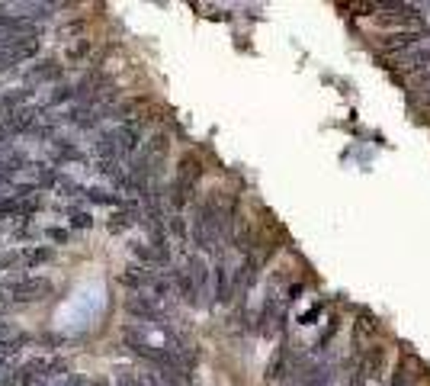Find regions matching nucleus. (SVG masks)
I'll use <instances>...</instances> for the list:
<instances>
[{
	"instance_id": "nucleus-1",
	"label": "nucleus",
	"mask_w": 430,
	"mask_h": 386,
	"mask_svg": "<svg viewBox=\"0 0 430 386\" xmlns=\"http://www.w3.org/2000/svg\"><path fill=\"white\" fill-rule=\"evenodd\" d=\"M177 280V290L180 296L190 302V306H199L202 300L209 296V283H212V267L206 264L202 254H190L187 258V267H183L180 274L174 277Z\"/></svg>"
},
{
	"instance_id": "nucleus-2",
	"label": "nucleus",
	"mask_w": 430,
	"mask_h": 386,
	"mask_svg": "<svg viewBox=\"0 0 430 386\" xmlns=\"http://www.w3.org/2000/svg\"><path fill=\"white\" fill-rule=\"evenodd\" d=\"M39 120H42V110H39V106H20V110H10V116L4 120V129H7V132H13V135L35 132Z\"/></svg>"
},
{
	"instance_id": "nucleus-3",
	"label": "nucleus",
	"mask_w": 430,
	"mask_h": 386,
	"mask_svg": "<svg viewBox=\"0 0 430 386\" xmlns=\"http://www.w3.org/2000/svg\"><path fill=\"white\" fill-rule=\"evenodd\" d=\"M7 293L16 302H33V300H45L52 293V283L49 280H16L7 287Z\"/></svg>"
},
{
	"instance_id": "nucleus-4",
	"label": "nucleus",
	"mask_w": 430,
	"mask_h": 386,
	"mask_svg": "<svg viewBox=\"0 0 430 386\" xmlns=\"http://www.w3.org/2000/svg\"><path fill=\"white\" fill-rule=\"evenodd\" d=\"M212 290H215V296H212L215 302H228L231 293H235V274H231V267L225 264V258H219L212 267Z\"/></svg>"
},
{
	"instance_id": "nucleus-5",
	"label": "nucleus",
	"mask_w": 430,
	"mask_h": 386,
	"mask_svg": "<svg viewBox=\"0 0 430 386\" xmlns=\"http://www.w3.org/2000/svg\"><path fill=\"white\" fill-rule=\"evenodd\" d=\"M392 62H395V68H402V71H424V74H427L430 71V42L402 52V55H395Z\"/></svg>"
},
{
	"instance_id": "nucleus-6",
	"label": "nucleus",
	"mask_w": 430,
	"mask_h": 386,
	"mask_svg": "<svg viewBox=\"0 0 430 386\" xmlns=\"http://www.w3.org/2000/svg\"><path fill=\"white\" fill-rule=\"evenodd\" d=\"M296 377L292 386H331V367L325 364H308V367H296Z\"/></svg>"
},
{
	"instance_id": "nucleus-7",
	"label": "nucleus",
	"mask_w": 430,
	"mask_h": 386,
	"mask_svg": "<svg viewBox=\"0 0 430 386\" xmlns=\"http://www.w3.org/2000/svg\"><path fill=\"white\" fill-rule=\"evenodd\" d=\"M257 274H260V258H257V254H248L244 264L235 271V293L238 296L248 293V290L257 283Z\"/></svg>"
},
{
	"instance_id": "nucleus-8",
	"label": "nucleus",
	"mask_w": 430,
	"mask_h": 386,
	"mask_svg": "<svg viewBox=\"0 0 430 386\" xmlns=\"http://www.w3.org/2000/svg\"><path fill=\"white\" fill-rule=\"evenodd\" d=\"M93 152L100 154V161H122V148H119L116 129H106V132H100L97 142H93Z\"/></svg>"
},
{
	"instance_id": "nucleus-9",
	"label": "nucleus",
	"mask_w": 430,
	"mask_h": 386,
	"mask_svg": "<svg viewBox=\"0 0 430 386\" xmlns=\"http://www.w3.org/2000/svg\"><path fill=\"white\" fill-rule=\"evenodd\" d=\"M125 312H129V316L145 319V322H158V319H161V306H158V302H151L148 296H139V293L125 300Z\"/></svg>"
},
{
	"instance_id": "nucleus-10",
	"label": "nucleus",
	"mask_w": 430,
	"mask_h": 386,
	"mask_svg": "<svg viewBox=\"0 0 430 386\" xmlns=\"http://www.w3.org/2000/svg\"><path fill=\"white\" fill-rule=\"evenodd\" d=\"M49 380V361H29L16 370V386H42Z\"/></svg>"
},
{
	"instance_id": "nucleus-11",
	"label": "nucleus",
	"mask_w": 430,
	"mask_h": 386,
	"mask_svg": "<svg viewBox=\"0 0 430 386\" xmlns=\"http://www.w3.org/2000/svg\"><path fill=\"white\" fill-rule=\"evenodd\" d=\"M421 364H417V358H402L395 367V373H392L389 386H417V377H421Z\"/></svg>"
},
{
	"instance_id": "nucleus-12",
	"label": "nucleus",
	"mask_w": 430,
	"mask_h": 386,
	"mask_svg": "<svg viewBox=\"0 0 430 386\" xmlns=\"http://www.w3.org/2000/svg\"><path fill=\"white\" fill-rule=\"evenodd\" d=\"M116 135H119V148H122V158H129V154L139 152V142H141V132L135 123H122V126H116Z\"/></svg>"
},
{
	"instance_id": "nucleus-13",
	"label": "nucleus",
	"mask_w": 430,
	"mask_h": 386,
	"mask_svg": "<svg viewBox=\"0 0 430 386\" xmlns=\"http://www.w3.org/2000/svg\"><path fill=\"white\" fill-rule=\"evenodd\" d=\"M199 177H202V161L196 158V154H183L180 164H177V181L193 183V187H196V181H199Z\"/></svg>"
},
{
	"instance_id": "nucleus-14",
	"label": "nucleus",
	"mask_w": 430,
	"mask_h": 386,
	"mask_svg": "<svg viewBox=\"0 0 430 386\" xmlns=\"http://www.w3.org/2000/svg\"><path fill=\"white\" fill-rule=\"evenodd\" d=\"M119 280L125 283V287H135V290H141V287H154V277H151V271H148V267H129V271H125L122 277H119Z\"/></svg>"
},
{
	"instance_id": "nucleus-15",
	"label": "nucleus",
	"mask_w": 430,
	"mask_h": 386,
	"mask_svg": "<svg viewBox=\"0 0 430 386\" xmlns=\"http://www.w3.org/2000/svg\"><path fill=\"white\" fill-rule=\"evenodd\" d=\"M190 197H193V183L174 181V187H170V203H174V210H177V212H180L183 206L190 203Z\"/></svg>"
},
{
	"instance_id": "nucleus-16",
	"label": "nucleus",
	"mask_w": 430,
	"mask_h": 386,
	"mask_svg": "<svg viewBox=\"0 0 430 386\" xmlns=\"http://www.w3.org/2000/svg\"><path fill=\"white\" fill-rule=\"evenodd\" d=\"M62 74V64L58 62H42L39 68H29V81H35V84H39V81H49V77H58Z\"/></svg>"
},
{
	"instance_id": "nucleus-17",
	"label": "nucleus",
	"mask_w": 430,
	"mask_h": 386,
	"mask_svg": "<svg viewBox=\"0 0 430 386\" xmlns=\"http://www.w3.org/2000/svg\"><path fill=\"white\" fill-rule=\"evenodd\" d=\"M376 329H379V325L373 322V316H366V312H363L360 322H356V341H366V338H373Z\"/></svg>"
},
{
	"instance_id": "nucleus-18",
	"label": "nucleus",
	"mask_w": 430,
	"mask_h": 386,
	"mask_svg": "<svg viewBox=\"0 0 430 386\" xmlns=\"http://www.w3.org/2000/svg\"><path fill=\"white\" fill-rule=\"evenodd\" d=\"M83 197L91 200V203H119L116 193H106V190H100V187H87L83 190Z\"/></svg>"
},
{
	"instance_id": "nucleus-19",
	"label": "nucleus",
	"mask_w": 430,
	"mask_h": 386,
	"mask_svg": "<svg viewBox=\"0 0 430 386\" xmlns=\"http://www.w3.org/2000/svg\"><path fill=\"white\" fill-rule=\"evenodd\" d=\"M135 225V212H116V216L110 219V232H125Z\"/></svg>"
},
{
	"instance_id": "nucleus-20",
	"label": "nucleus",
	"mask_w": 430,
	"mask_h": 386,
	"mask_svg": "<svg viewBox=\"0 0 430 386\" xmlns=\"http://www.w3.org/2000/svg\"><path fill=\"white\" fill-rule=\"evenodd\" d=\"M23 261H26L29 267H35V264H45V261H52V251H49V248H33V251H26V254H23Z\"/></svg>"
},
{
	"instance_id": "nucleus-21",
	"label": "nucleus",
	"mask_w": 430,
	"mask_h": 386,
	"mask_svg": "<svg viewBox=\"0 0 430 386\" xmlns=\"http://www.w3.org/2000/svg\"><path fill=\"white\" fill-rule=\"evenodd\" d=\"M414 91H417V97H421L424 103H430V71L414 81Z\"/></svg>"
},
{
	"instance_id": "nucleus-22",
	"label": "nucleus",
	"mask_w": 430,
	"mask_h": 386,
	"mask_svg": "<svg viewBox=\"0 0 430 386\" xmlns=\"http://www.w3.org/2000/svg\"><path fill=\"white\" fill-rule=\"evenodd\" d=\"M170 232H174L180 242H187V222H183L180 212H174V216H170Z\"/></svg>"
},
{
	"instance_id": "nucleus-23",
	"label": "nucleus",
	"mask_w": 430,
	"mask_h": 386,
	"mask_svg": "<svg viewBox=\"0 0 430 386\" xmlns=\"http://www.w3.org/2000/svg\"><path fill=\"white\" fill-rule=\"evenodd\" d=\"M71 225H74V229H91L93 225V219H91V212H71Z\"/></svg>"
},
{
	"instance_id": "nucleus-24",
	"label": "nucleus",
	"mask_w": 430,
	"mask_h": 386,
	"mask_svg": "<svg viewBox=\"0 0 430 386\" xmlns=\"http://www.w3.org/2000/svg\"><path fill=\"white\" fill-rule=\"evenodd\" d=\"M87 55H91V42L83 39L81 45H74V49L68 52V62H81V58H87Z\"/></svg>"
},
{
	"instance_id": "nucleus-25",
	"label": "nucleus",
	"mask_w": 430,
	"mask_h": 386,
	"mask_svg": "<svg viewBox=\"0 0 430 386\" xmlns=\"http://www.w3.org/2000/svg\"><path fill=\"white\" fill-rule=\"evenodd\" d=\"M321 312H325V302H318V306H312V309H308V312H306V316H298V322H302V325H315V319H318Z\"/></svg>"
},
{
	"instance_id": "nucleus-26",
	"label": "nucleus",
	"mask_w": 430,
	"mask_h": 386,
	"mask_svg": "<svg viewBox=\"0 0 430 386\" xmlns=\"http://www.w3.org/2000/svg\"><path fill=\"white\" fill-rule=\"evenodd\" d=\"M337 329H340V319H331V325H327V331H325V335H321L318 348H327V344H331V338L337 335Z\"/></svg>"
},
{
	"instance_id": "nucleus-27",
	"label": "nucleus",
	"mask_w": 430,
	"mask_h": 386,
	"mask_svg": "<svg viewBox=\"0 0 430 386\" xmlns=\"http://www.w3.org/2000/svg\"><path fill=\"white\" fill-rule=\"evenodd\" d=\"M45 235H49L52 242H68V229H58V225H55V229H49Z\"/></svg>"
},
{
	"instance_id": "nucleus-28",
	"label": "nucleus",
	"mask_w": 430,
	"mask_h": 386,
	"mask_svg": "<svg viewBox=\"0 0 430 386\" xmlns=\"http://www.w3.org/2000/svg\"><path fill=\"white\" fill-rule=\"evenodd\" d=\"M16 261H20V254H4V258H0V267H10V264H16Z\"/></svg>"
},
{
	"instance_id": "nucleus-29",
	"label": "nucleus",
	"mask_w": 430,
	"mask_h": 386,
	"mask_svg": "<svg viewBox=\"0 0 430 386\" xmlns=\"http://www.w3.org/2000/svg\"><path fill=\"white\" fill-rule=\"evenodd\" d=\"M87 386H116V383H110V380H91Z\"/></svg>"
},
{
	"instance_id": "nucleus-30",
	"label": "nucleus",
	"mask_w": 430,
	"mask_h": 386,
	"mask_svg": "<svg viewBox=\"0 0 430 386\" xmlns=\"http://www.w3.org/2000/svg\"><path fill=\"white\" fill-rule=\"evenodd\" d=\"M421 10H430V4H424V7H421Z\"/></svg>"
},
{
	"instance_id": "nucleus-31",
	"label": "nucleus",
	"mask_w": 430,
	"mask_h": 386,
	"mask_svg": "<svg viewBox=\"0 0 430 386\" xmlns=\"http://www.w3.org/2000/svg\"><path fill=\"white\" fill-rule=\"evenodd\" d=\"M81 386H87V383H81Z\"/></svg>"
}]
</instances>
